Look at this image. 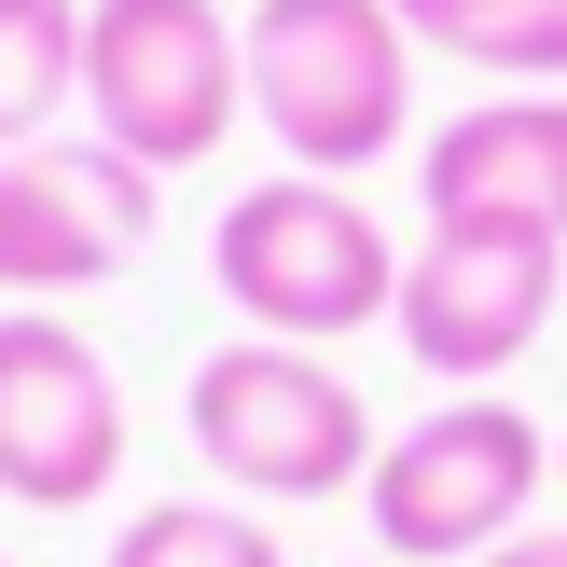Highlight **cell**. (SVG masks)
<instances>
[{
	"instance_id": "obj_1",
	"label": "cell",
	"mask_w": 567,
	"mask_h": 567,
	"mask_svg": "<svg viewBox=\"0 0 567 567\" xmlns=\"http://www.w3.org/2000/svg\"><path fill=\"white\" fill-rule=\"evenodd\" d=\"M249 111L305 181H360L415 125V28L388 0H249Z\"/></svg>"
},
{
	"instance_id": "obj_2",
	"label": "cell",
	"mask_w": 567,
	"mask_h": 567,
	"mask_svg": "<svg viewBox=\"0 0 567 567\" xmlns=\"http://www.w3.org/2000/svg\"><path fill=\"white\" fill-rule=\"evenodd\" d=\"M181 430L236 498H360L374 485V402L319 347H277V332H236V347L194 360Z\"/></svg>"
},
{
	"instance_id": "obj_3",
	"label": "cell",
	"mask_w": 567,
	"mask_h": 567,
	"mask_svg": "<svg viewBox=\"0 0 567 567\" xmlns=\"http://www.w3.org/2000/svg\"><path fill=\"white\" fill-rule=\"evenodd\" d=\"M208 277L277 347H332V332H374L402 305V249L347 181H249L208 221Z\"/></svg>"
},
{
	"instance_id": "obj_4",
	"label": "cell",
	"mask_w": 567,
	"mask_h": 567,
	"mask_svg": "<svg viewBox=\"0 0 567 567\" xmlns=\"http://www.w3.org/2000/svg\"><path fill=\"white\" fill-rule=\"evenodd\" d=\"M540 485H554V443L526 402H430L415 430L374 443L360 513H374L388 567H485L498 540H526Z\"/></svg>"
},
{
	"instance_id": "obj_5",
	"label": "cell",
	"mask_w": 567,
	"mask_h": 567,
	"mask_svg": "<svg viewBox=\"0 0 567 567\" xmlns=\"http://www.w3.org/2000/svg\"><path fill=\"white\" fill-rule=\"evenodd\" d=\"M249 111V42L221 0H83V125L125 166H208Z\"/></svg>"
},
{
	"instance_id": "obj_6",
	"label": "cell",
	"mask_w": 567,
	"mask_h": 567,
	"mask_svg": "<svg viewBox=\"0 0 567 567\" xmlns=\"http://www.w3.org/2000/svg\"><path fill=\"white\" fill-rule=\"evenodd\" d=\"M554 291H567V236H540V221H430V236L402 249V305H388V332H402L415 374L498 388L554 332Z\"/></svg>"
},
{
	"instance_id": "obj_7",
	"label": "cell",
	"mask_w": 567,
	"mask_h": 567,
	"mask_svg": "<svg viewBox=\"0 0 567 567\" xmlns=\"http://www.w3.org/2000/svg\"><path fill=\"white\" fill-rule=\"evenodd\" d=\"M125 485V388L55 305H0V498L83 513Z\"/></svg>"
},
{
	"instance_id": "obj_8",
	"label": "cell",
	"mask_w": 567,
	"mask_h": 567,
	"mask_svg": "<svg viewBox=\"0 0 567 567\" xmlns=\"http://www.w3.org/2000/svg\"><path fill=\"white\" fill-rule=\"evenodd\" d=\"M153 249V166L111 138H28L0 153V291H97Z\"/></svg>"
},
{
	"instance_id": "obj_9",
	"label": "cell",
	"mask_w": 567,
	"mask_h": 567,
	"mask_svg": "<svg viewBox=\"0 0 567 567\" xmlns=\"http://www.w3.org/2000/svg\"><path fill=\"white\" fill-rule=\"evenodd\" d=\"M415 208L430 221H540L567 236V83H498L415 153Z\"/></svg>"
},
{
	"instance_id": "obj_10",
	"label": "cell",
	"mask_w": 567,
	"mask_h": 567,
	"mask_svg": "<svg viewBox=\"0 0 567 567\" xmlns=\"http://www.w3.org/2000/svg\"><path fill=\"white\" fill-rule=\"evenodd\" d=\"M430 55L457 70H498V83H567V0H388Z\"/></svg>"
},
{
	"instance_id": "obj_11",
	"label": "cell",
	"mask_w": 567,
	"mask_h": 567,
	"mask_svg": "<svg viewBox=\"0 0 567 567\" xmlns=\"http://www.w3.org/2000/svg\"><path fill=\"white\" fill-rule=\"evenodd\" d=\"M83 111V0H0V153L55 138Z\"/></svg>"
},
{
	"instance_id": "obj_12",
	"label": "cell",
	"mask_w": 567,
	"mask_h": 567,
	"mask_svg": "<svg viewBox=\"0 0 567 567\" xmlns=\"http://www.w3.org/2000/svg\"><path fill=\"white\" fill-rule=\"evenodd\" d=\"M111 567H291L264 513H221V498H166V513H125Z\"/></svg>"
},
{
	"instance_id": "obj_13",
	"label": "cell",
	"mask_w": 567,
	"mask_h": 567,
	"mask_svg": "<svg viewBox=\"0 0 567 567\" xmlns=\"http://www.w3.org/2000/svg\"><path fill=\"white\" fill-rule=\"evenodd\" d=\"M485 567H567V526H526V540H498Z\"/></svg>"
},
{
	"instance_id": "obj_14",
	"label": "cell",
	"mask_w": 567,
	"mask_h": 567,
	"mask_svg": "<svg viewBox=\"0 0 567 567\" xmlns=\"http://www.w3.org/2000/svg\"><path fill=\"white\" fill-rule=\"evenodd\" d=\"M554 471H567V443H554Z\"/></svg>"
},
{
	"instance_id": "obj_15",
	"label": "cell",
	"mask_w": 567,
	"mask_h": 567,
	"mask_svg": "<svg viewBox=\"0 0 567 567\" xmlns=\"http://www.w3.org/2000/svg\"><path fill=\"white\" fill-rule=\"evenodd\" d=\"M360 567H388V554H360Z\"/></svg>"
},
{
	"instance_id": "obj_16",
	"label": "cell",
	"mask_w": 567,
	"mask_h": 567,
	"mask_svg": "<svg viewBox=\"0 0 567 567\" xmlns=\"http://www.w3.org/2000/svg\"><path fill=\"white\" fill-rule=\"evenodd\" d=\"M0 567H14V554H0Z\"/></svg>"
}]
</instances>
